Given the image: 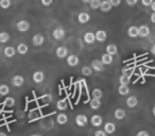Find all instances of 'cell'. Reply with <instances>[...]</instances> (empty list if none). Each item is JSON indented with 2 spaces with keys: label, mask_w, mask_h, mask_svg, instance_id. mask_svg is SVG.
I'll list each match as a JSON object with an SVG mask.
<instances>
[{
  "label": "cell",
  "mask_w": 155,
  "mask_h": 136,
  "mask_svg": "<svg viewBox=\"0 0 155 136\" xmlns=\"http://www.w3.org/2000/svg\"><path fill=\"white\" fill-rule=\"evenodd\" d=\"M91 67V69L97 72H102L105 70V65L102 63L101 60H93Z\"/></svg>",
  "instance_id": "cell-1"
},
{
  "label": "cell",
  "mask_w": 155,
  "mask_h": 136,
  "mask_svg": "<svg viewBox=\"0 0 155 136\" xmlns=\"http://www.w3.org/2000/svg\"><path fill=\"white\" fill-rule=\"evenodd\" d=\"M95 37H96V41H97L103 43V41H105L106 38H107V33H106V31H104V30H98L97 32L95 33Z\"/></svg>",
  "instance_id": "cell-10"
},
{
  "label": "cell",
  "mask_w": 155,
  "mask_h": 136,
  "mask_svg": "<svg viewBox=\"0 0 155 136\" xmlns=\"http://www.w3.org/2000/svg\"><path fill=\"white\" fill-rule=\"evenodd\" d=\"M56 108H58L60 111L67 110V108H68V102H67V100L66 99H61V100H58V103H56Z\"/></svg>",
  "instance_id": "cell-25"
},
{
  "label": "cell",
  "mask_w": 155,
  "mask_h": 136,
  "mask_svg": "<svg viewBox=\"0 0 155 136\" xmlns=\"http://www.w3.org/2000/svg\"><path fill=\"white\" fill-rule=\"evenodd\" d=\"M81 72H82L83 76L89 77L93 75V69H91V67H89V66H83L82 69H81Z\"/></svg>",
  "instance_id": "cell-32"
},
{
  "label": "cell",
  "mask_w": 155,
  "mask_h": 136,
  "mask_svg": "<svg viewBox=\"0 0 155 136\" xmlns=\"http://www.w3.org/2000/svg\"><path fill=\"white\" fill-rule=\"evenodd\" d=\"M130 82H131V77L124 76V75H121L119 77V83H120V85H129Z\"/></svg>",
  "instance_id": "cell-29"
},
{
  "label": "cell",
  "mask_w": 155,
  "mask_h": 136,
  "mask_svg": "<svg viewBox=\"0 0 155 136\" xmlns=\"http://www.w3.org/2000/svg\"><path fill=\"white\" fill-rule=\"evenodd\" d=\"M112 8H113L112 5H110V2L108 0H102L99 9L101 10V12H103V13H107V12H110V10H112Z\"/></svg>",
  "instance_id": "cell-13"
},
{
  "label": "cell",
  "mask_w": 155,
  "mask_h": 136,
  "mask_svg": "<svg viewBox=\"0 0 155 136\" xmlns=\"http://www.w3.org/2000/svg\"><path fill=\"white\" fill-rule=\"evenodd\" d=\"M32 79H33V81H34V83H36V84L43 83L44 80H45V74H44L43 71H41V70L34 71L33 72Z\"/></svg>",
  "instance_id": "cell-7"
},
{
  "label": "cell",
  "mask_w": 155,
  "mask_h": 136,
  "mask_svg": "<svg viewBox=\"0 0 155 136\" xmlns=\"http://www.w3.org/2000/svg\"><path fill=\"white\" fill-rule=\"evenodd\" d=\"M150 34V28L146 25H142L138 28V36L139 37H147L148 35Z\"/></svg>",
  "instance_id": "cell-12"
},
{
  "label": "cell",
  "mask_w": 155,
  "mask_h": 136,
  "mask_svg": "<svg viewBox=\"0 0 155 136\" xmlns=\"http://www.w3.org/2000/svg\"><path fill=\"white\" fill-rule=\"evenodd\" d=\"M31 136H41V134H33V135H31Z\"/></svg>",
  "instance_id": "cell-49"
},
{
  "label": "cell",
  "mask_w": 155,
  "mask_h": 136,
  "mask_svg": "<svg viewBox=\"0 0 155 136\" xmlns=\"http://www.w3.org/2000/svg\"><path fill=\"white\" fill-rule=\"evenodd\" d=\"M52 35H53L54 39H56V41H61V39H63L65 37L66 32H65V30H64L63 27H58V28H55L53 30Z\"/></svg>",
  "instance_id": "cell-4"
},
{
  "label": "cell",
  "mask_w": 155,
  "mask_h": 136,
  "mask_svg": "<svg viewBox=\"0 0 155 136\" xmlns=\"http://www.w3.org/2000/svg\"><path fill=\"white\" fill-rule=\"evenodd\" d=\"M41 1L44 7H50L53 3V0H41Z\"/></svg>",
  "instance_id": "cell-37"
},
{
  "label": "cell",
  "mask_w": 155,
  "mask_h": 136,
  "mask_svg": "<svg viewBox=\"0 0 155 136\" xmlns=\"http://www.w3.org/2000/svg\"><path fill=\"white\" fill-rule=\"evenodd\" d=\"M11 84L14 87H21L25 84V78L20 75H16L12 78L11 80Z\"/></svg>",
  "instance_id": "cell-5"
},
{
  "label": "cell",
  "mask_w": 155,
  "mask_h": 136,
  "mask_svg": "<svg viewBox=\"0 0 155 136\" xmlns=\"http://www.w3.org/2000/svg\"><path fill=\"white\" fill-rule=\"evenodd\" d=\"M151 51H152V53H153V54H155V45L152 47V49H151Z\"/></svg>",
  "instance_id": "cell-46"
},
{
  "label": "cell",
  "mask_w": 155,
  "mask_h": 136,
  "mask_svg": "<svg viewBox=\"0 0 155 136\" xmlns=\"http://www.w3.org/2000/svg\"><path fill=\"white\" fill-rule=\"evenodd\" d=\"M44 41H45V37H44V35L41 34V33H37V34H35L34 36L32 37V44L34 46H36V47L41 46L44 44Z\"/></svg>",
  "instance_id": "cell-9"
},
{
  "label": "cell",
  "mask_w": 155,
  "mask_h": 136,
  "mask_svg": "<svg viewBox=\"0 0 155 136\" xmlns=\"http://www.w3.org/2000/svg\"><path fill=\"white\" fill-rule=\"evenodd\" d=\"M104 131H105L106 134H113L116 131V125H115V123L110 122V121L106 122L105 124H104Z\"/></svg>",
  "instance_id": "cell-17"
},
{
  "label": "cell",
  "mask_w": 155,
  "mask_h": 136,
  "mask_svg": "<svg viewBox=\"0 0 155 136\" xmlns=\"http://www.w3.org/2000/svg\"><path fill=\"white\" fill-rule=\"evenodd\" d=\"M150 19H151V22H152L153 24H155V12H153V13L151 14V16H150Z\"/></svg>",
  "instance_id": "cell-43"
},
{
  "label": "cell",
  "mask_w": 155,
  "mask_h": 136,
  "mask_svg": "<svg viewBox=\"0 0 155 136\" xmlns=\"http://www.w3.org/2000/svg\"><path fill=\"white\" fill-rule=\"evenodd\" d=\"M56 122L61 125L66 124V123L68 122V116H67L66 114H64V113H61V114H58V116H56Z\"/></svg>",
  "instance_id": "cell-21"
},
{
  "label": "cell",
  "mask_w": 155,
  "mask_h": 136,
  "mask_svg": "<svg viewBox=\"0 0 155 136\" xmlns=\"http://www.w3.org/2000/svg\"><path fill=\"white\" fill-rule=\"evenodd\" d=\"M94 136H107V134L105 133L104 130H97L94 134Z\"/></svg>",
  "instance_id": "cell-36"
},
{
  "label": "cell",
  "mask_w": 155,
  "mask_h": 136,
  "mask_svg": "<svg viewBox=\"0 0 155 136\" xmlns=\"http://www.w3.org/2000/svg\"><path fill=\"white\" fill-rule=\"evenodd\" d=\"M122 75H124V76H127V77H131L132 69H131V68H130V69H127V68H124V69H122Z\"/></svg>",
  "instance_id": "cell-42"
},
{
  "label": "cell",
  "mask_w": 155,
  "mask_h": 136,
  "mask_svg": "<svg viewBox=\"0 0 155 136\" xmlns=\"http://www.w3.org/2000/svg\"><path fill=\"white\" fill-rule=\"evenodd\" d=\"M67 65L70 67H75L79 65V63H80V58H79V56L75 55V54H70V55L67 56Z\"/></svg>",
  "instance_id": "cell-6"
},
{
  "label": "cell",
  "mask_w": 155,
  "mask_h": 136,
  "mask_svg": "<svg viewBox=\"0 0 155 136\" xmlns=\"http://www.w3.org/2000/svg\"><path fill=\"white\" fill-rule=\"evenodd\" d=\"M16 51H17L19 54H21V55H25V54H27L29 51L28 45L25 43H20L19 45L17 46V48H16Z\"/></svg>",
  "instance_id": "cell-18"
},
{
  "label": "cell",
  "mask_w": 155,
  "mask_h": 136,
  "mask_svg": "<svg viewBox=\"0 0 155 136\" xmlns=\"http://www.w3.org/2000/svg\"><path fill=\"white\" fill-rule=\"evenodd\" d=\"M125 2H127V5H130V7H134L135 5H137L138 0H125Z\"/></svg>",
  "instance_id": "cell-41"
},
{
  "label": "cell",
  "mask_w": 155,
  "mask_h": 136,
  "mask_svg": "<svg viewBox=\"0 0 155 136\" xmlns=\"http://www.w3.org/2000/svg\"><path fill=\"white\" fill-rule=\"evenodd\" d=\"M30 22L28 20H19V22L16 24V29H17L19 32H27V31L30 30Z\"/></svg>",
  "instance_id": "cell-3"
},
{
  "label": "cell",
  "mask_w": 155,
  "mask_h": 136,
  "mask_svg": "<svg viewBox=\"0 0 155 136\" xmlns=\"http://www.w3.org/2000/svg\"><path fill=\"white\" fill-rule=\"evenodd\" d=\"M55 54L58 58H65L68 56V49H67L66 47H64V46H60V47L56 48L55 50Z\"/></svg>",
  "instance_id": "cell-8"
},
{
  "label": "cell",
  "mask_w": 155,
  "mask_h": 136,
  "mask_svg": "<svg viewBox=\"0 0 155 136\" xmlns=\"http://www.w3.org/2000/svg\"><path fill=\"white\" fill-rule=\"evenodd\" d=\"M153 1H154V0H141V3L144 7H151Z\"/></svg>",
  "instance_id": "cell-40"
},
{
  "label": "cell",
  "mask_w": 155,
  "mask_h": 136,
  "mask_svg": "<svg viewBox=\"0 0 155 136\" xmlns=\"http://www.w3.org/2000/svg\"><path fill=\"white\" fill-rule=\"evenodd\" d=\"M91 96H93L94 99H99L101 100L103 98V91L100 88H95L93 91H91Z\"/></svg>",
  "instance_id": "cell-27"
},
{
  "label": "cell",
  "mask_w": 155,
  "mask_h": 136,
  "mask_svg": "<svg viewBox=\"0 0 155 136\" xmlns=\"http://www.w3.org/2000/svg\"><path fill=\"white\" fill-rule=\"evenodd\" d=\"M10 41V34L8 32H0V43L1 44H5Z\"/></svg>",
  "instance_id": "cell-30"
},
{
  "label": "cell",
  "mask_w": 155,
  "mask_h": 136,
  "mask_svg": "<svg viewBox=\"0 0 155 136\" xmlns=\"http://www.w3.org/2000/svg\"><path fill=\"white\" fill-rule=\"evenodd\" d=\"M10 93V87L7 84H1L0 85V96H8Z\"/></svg>",
  "instance_id": "cell-31"
},
{
  "label": "cell",
  "mask_w": 155,
  "mask_h": 136,
  "mask_svg": "<svg viewBox=\"0 0 155 136\" xmlns=\"http://www.w3.org/2000/svg\"><path fill=\"white\" fill-rule=\"evenodd\" d=\"M101 61L104 65H110L113 63V61H114V58H113V55H110V54L104 53L101 58Z\"/></svg>",
  "instance_id": "cell-24"
},
{
  "label": "cell",
  "mask_w": 155,
  "mask_h": 136,
  "mask_svg": "<svg viewBox=\"0 0 155 136\" xmlns=\"http://www.w3.org/2000/svg\"><path fill=\"white\" fill-rule=\"evenodd\" d=\"M152 114L154 115V117H155V105L153 106V108H152Z\"/></svg>",
  "instance_id": "cell-47"
},
{
  "label": "cell",
  "mask_w": 155,
  "mask_h": 136,
  "mask_svg": "<svg viewBox=\"0 0 155 136\" xmlns=\"http://www.w3.org/2000/svg\"><path fill=\"white\" fill-rule=\"evenodd\" d=\"M112 7H119L121 5V0H108Z\"/></svg>",
  "instance_id": "cell-39"
},
{
  "label": "cell",
  "mask_w": 155,
  "mask_h": 136,
  "mask_svg": "<svg viewBox=\"0 0 155 136\" xmlns=\"http://www.w3.org/2000/svg\"><path fill=\"white\" fill-rule=\"evenodd\" d=\"M88 123V118H87L86 115L84 114H79L75 117V124L80 128H84Z\"/></svg>",
  "instance_id": "cell-2"
},
{
  "label": "cell",
  "mask_w": 155,
  "mask_h": 136,
  "mask_svg": "<svg viewBox=\"0 0 155 136\" xmlns=\"http://www.w3.org/2000/svg\"><path fill=\"white\" fill-rule=\"evenodd\" d=\"M101 1L102 0H91V2H89V5L93 10H97L100 8V5H101Z\"/></svg>",
  "instance_id": "cell-35"
},
{
  "label": "cell",
  "mask_w": 155,
  "mask_h": 136,
  "mask_svg": "<svg viewBox=\"0 0 155 136\" xmlns=\"http://www.w3.org/2000/svg\"><path fill=\"white\" fill-rule=\"evenodd\" d=\"M125 111L123 110V108H117V110H115L114 112V117L117 119V120H122L123 118L125 117Z\"/></svg>",
  "instance_id": "cell-23"
},
{
  "label": "cell",
  "mask_w": 155,
  "mask_h": 136,
  "mask_svg": "<svg viewBox=\"0 0 155 136\" xmlns=\"http://www.w3.org/2000/svg\"><path fill=\"white\" fill-rule=\"evenodd\" d=\"M78 20H79L80 24H86V22H88L91 20V15L88 13H86V12H82V13L78 15Z\"/></svg>",
  "instance_id": "cell-15"
},
{
  "label": "cell",
  "mask_w": 155,
  "mask_h": 136,
  "mask_svg": "<svg viewBox=\"0 0 155 136\" xmlns=\"http://www.w3.org/2000/svg\"><path fill=\"white\" fill-rule=\"evenodd\" d=\"M81 1H82L83 3H89L91 2V0H81Z\"/></svg>",
  "instance_id": "cell-45"
},
{
  "label": "cell",
  "mask_w": 155,
  "mask_h": 136,
  "mask_svg": "<svg viewBox=\"0 0 155 136\" xmlns=\"http://www.w3.org/2000/svg\"><path fill=\"white\" fill-rule=\"evenodd\" d=\"M118 93L121 96H127L130 94V88L127 85H120L118 88Z\"/></svg>",
  "instance_id": "cell-28"
},
{
  "label": "cell",
  "mask_w": 155,
  "mask_h": 136,
  "mask_svg": "<svg viewBox=\"0 0 155 136\" xmlns=\"http://www.w3.org/2000/svg\"><path fill=\"white\" fill-rule=\"evenodd\" d=\"M0 136H8L5 132H0Z\"/></svg>",
  "instance_id": "cell-48"
},
{
  "label": "cell",
  "mask_w": 155,
  "mask_h": 136,
  "mask_svg": "<svg viewBox=\"0 0 155 136\" xmlns=\"http://www.w3.org/2000/svg\"><path fill=\"white\" fill-rule=\"evenodd\" d=\"M16 49L14 47H12V46H8V47L5 48V50H3V53H5V55L7 56V58H13L14 55L16 54Z\"/></svg>",
  "instance_id": "cell-19"
},
{
  "label": "cell",
  "mask_w": 155,
  "mask_h": 136,
  "mask_svg": "<svg viewBox=\"0 0 155 136\" xmlns=\"http://www.w3.org/2000/svg\"><path fill=\"white\" fill-rule=\"evenodd\" d=\"M89 105H91V108H93V110H98V108H101V100L99 99H91V101H89Z\"/></svg>",
  "instance_id": "cell-26"
},
{
  "label": "cell",
  "mask_w": 155,
  "mask_h": 136,
  "mask_svg": "<svg viewBox=\"0 0 155 136\" xmlns=\"http://www.w3.org/2000/svg\"><path fill=\"white\" fill-rule=\"evenodd\" d=\"M106 53L110 54V55H116L118 53V47H117L115 44H110V45L106 46Z\"/></svg>",
  "instance_id": "cell-20"
},
{
  "label": "cell",
  "mask_w": 155,
  "mask_h": 136,
  "mask_svg": "<svg viewBox=\"0 0 155 136\" xmlns=\"http://www.w3.org/2000/svg\"><path fill=\"white\" fill-rule=\"evenodd\" d=\"M127 35L132 38H136L138 37V27L136 26H131L127 29Z\"/></svg>",
  "instance_id": "cell-22"
},
{
  "label": "cell",
  "mask_w": 155,
  "mask_h": 136,
  "mask_svg": "<svg viewBox=\"0 0 155 136\" xmlns=\"http://www.w3.org/2000/svg\"><path fill=\"white\" fill-rule=\"evenodd\" d=\"M12 2H11V0H0V8L1 9H9L10 7H11Z\"/></svg>",
  "instance_id": "cell-34"
},
{
  "label": "cell",
  "mask_w": 155,
  "mask_h": 136,
  "mask_svg": "<svg viewBox=\"0 0 155 136\" xmlns=\"http://www.w3.org/2000/svg\"><path fill=\"white\" fill-rule=\"evenodd\" d=\"M84 41L86 44H89V45H91V44H94L96 41V37H95V33L93 32H86L84 34Z\"/></svg>",
  "instance_id": "cell-16"
},
{
  "label": "cell",
  "mask_w": 155,
  "mask_h": 136,
  "mask_svg": "<svg viewBox=\"0 0 155 136\" xmlns=\"http://www.w3.org/2000/svg\"><path fill=\"white\" fill-rule=\"evenodd\" d=\"M91 123L96 128H99L103 123V118L100 115H93L91 118Z\"/></svg>",
  "instance_id": "cell-11"
},
{
  "label": "cell",
  "mask_w": 155,
  "mask_h": 136,
  "mask_svg": "<svg viewBox=\"0 0 155 136\" xmlns=\"http://www.w3.org/2000/svg\"><path fill=\"white\" fill-rule=\"evenodd\" d=\"M5 104L8 108H13L15 105V99L13 97H7L5 100Z\"/></svg>",
  "instance_id": "cell-33"
},
{
  "label": "cell",
  "mask_w": 155,
  "mask_h": 136,
  "mask_svg": "<svg viewBox=\"0 0 155 136\" xmlns=\"http://www.w3.org/2000/svg\"><path fill=\"white\" fill-rule=\"evenodd\" d=\"M151 9H152L153 12H155V1H153L152 5H151Z\"/></svg>",
  "instance_id": "cell-44"
},
{
  "label": "cell",
  "mask_w": 155,
  "mask_h": 136,
  "mask_svg": "<svg viewBox=\"0 0 155 136\" xmlns=\"http://www.w3.org/2000/svg\"><path fill=\"white\" fill-rule=\"evenodd\" d=\"M135 136H150V133L146 130H142V131H139L136 133Z\"/></svg>",
  "instance_id": "cell-38"
},
{
  "label": "cell",
  "mask_w": 155,
  "mask_h": 136,
  "mask_svg": "<svg viewBox=\"0 0 155 136\" xmlns=\"http://www.w3.org/2000/svg\"><path fill=\"white\" fill-rule=\"evenodd\" d=\"M138 104V99L136 96H130L127 99V105L130 108H134L135 106H137Z\"/></svg>",
  "instance_id": "cell-14"
}]
</instances>
